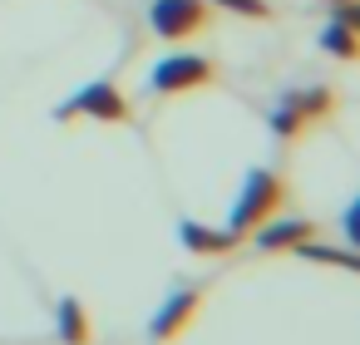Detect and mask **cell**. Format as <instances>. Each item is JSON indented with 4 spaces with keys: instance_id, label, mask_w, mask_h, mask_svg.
Segmentation results:
<instances>
[{
    "instance_id": "obj_9",
    "label": "cell",
    "mask_w": 360,
    "mask_h": 345,
    "mask_svg": "<svg viewBox=\"0 0 360 345\" xmlns=\"http://www.w3.org/2000/svg\"><path fill=\"white\" fill-rule=\"evenodd\" d=\"M281 109H291V119L301 124V129H311V124H321V119H330L335 114V94L330 89H291V94H281Z\"/></svg>"
},
{
    "instance_id": "obj_10",
    "label": "cell",
    "mask_w": 360,
    "mask_h": 345,
    "mask_svg": "<svg viewBox=\"0 0 360 345\" xmlns=\"http://www.w3.org/2000/svg\"><path fill=\"white\" fill-rule=\"evenodd\" d=\"M55 330H60L65 345H94V320H89V311L79 306V296H65V301H60Z\"/></svg>"
},
{
    "instance_id": "obj_5",
    "label": "cell",
    "mask_w": 360,
    "mask_h": 345,
    "mask_svg": "<svg viewBox=\"0 0 360 345\" xmlns=\"http://www.w3.org/2000/svg\"><path fill=\"white\" fill-rule=\"evenodd\" d=\"M198 311H202V286H178L163 306H158V315H153V325H148V335L153 340H178L193 320H198Z\"/></svg>"
},
{
    "instance_id": "obj_3",
    "label": "cell",
    "mask_w": 360,
    "mask_h": 345,
    "mask_svg": "<svg viewBox=\"0 0 360 345\" xmlns=\"http://www.w3.org/2000/svg\"><path fill=\"white\" fill-rule=\"evenodd\" d=\"M148 25L163 40H188V35L212 25V6H207V0H153V6H148Z\"/></svg>"
},
{
    "instance_id": "obj_4",
    "label": "cell",
    "mask_w": 360,
    "mask_h": 345,
    "mask_svg": "<svg viewBox=\"0 0 360 345\" xmlns=\"http://www.w3.org/2000/svg\"><path fill=\"white\" fill-rule=\"evenodd\" d=\"M70 114H89V119H99V124H129V119H134V109H129L124 89H119V84H109V79L84 84V89L75 94V104L65 109V119H70Z\"/></svg>"
},
{
    "instance_id": "obj_8",
    "label": "cell",
    "mask_w": 360,
    "mask_h": 345,
    "mask_svg": "<svg viewBox=\"0 0 360 345\" xmlns=\"http://www.w3.org/2000/svg\"><path fill=\"white\" fill-rule=\"evenodd\" d=\"M355 25H360L355 0H340V6H335V20L321 30V50L335 55V60H355Z\"/></svg>"
},
{
    "instance_id": "obj_1",
    "label": "cell",
    "mask_w": 360,
    "mask_h": 345,
    "mask_svg": "<svg viewBox=\"0 0 360 345\" xmlns=\"http://www.w3.org/2000/svg\"><path fill=\"white\" fill-rule=\"evenodd\" d=\"M286 178L281 173H271V168H252L247 173V183H242V193H237V202H232V217H227V232H237L242 242L262 227V222H271L281 207H286Z\"/></svg>"
},
{
    "instance_id": "obj_12",
    "label": "cell",
    "mask_w": 360,
    "mask_h": 345,
    "mask_svg": "<svg viewBox=\"0 0 360 345\" xmlns=\"http://www.w3.org/2000/svg\"><path fill=\"white\" fill-rule=\"evenodd\" d=\"M326 6H340V0H326Z\"/></svg>"
},
{
    "instance_id": "obj_7",
    "label": "cell",
    "mask_w": 360,
    "mask_h": 345,
    "mask_svg": "<svg viewBox=\"0 0 360 345\" xmlns=\"http://www.w3.org/2000/svg\"><path fill=\"white\" fill-rule=\"evenodd\" d=\"M178 242H183L193 256H232V252L242 247L237 232H217V227H202V222H193V217L178 222Z\"/></svg>"
},
{
    "instance_id": "obj_6",
    "label": "cell",
    "mask_w": 360,
    "mask_h": 345,
    "mask_svg": "<svg viewBox=\"0 0 360 345\" xmlns=\"http://www.w3.org/2000/svg\"><path fill=\"white\" fill-rule=\"evenodd\" d=\"M252 237H257V247H262V252H286V256H291L301 242H311V237H316V227H311L306 217H271V222H262Z\"/></svg>"
},
{
    "instance_id": "obj_11",
    "label": "cell",
    "mask_w": 360,
    "mask_h": 345,
    "mask_svg": "<svg viewBox=\"0 0 360 345\" xmlns=\"http://www.w3.org/2000/svg\"><path fill=\"white\" fill-rule=\"evenodd\" d=\"M217 11H232V15H247V20H271V6L266 0H207Z\"/></svg>"
},
{
    "instance_id": "obj_2",
    "label": "cell",
    "mask_w": 360,
    "mask_h": 345,
    "mask_svg": "<svg viewBox=\"0 0 360 345\" xmlns=\"http://www.w3.org/2000/svg\"><path fill=\"white\" fill-rule=\"evenodd\" d=\"M148 84H153L158 94H193V89H207V84H217V65H212L207 55H193V50H183V55H168V60H158V65H153V74H148Z\"/></svg>"
}]
</instances>
